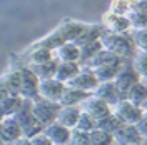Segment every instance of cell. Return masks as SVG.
Here are the masks:
<instances>
[{
	"mask_svg": "<svg viewBox=\"0 0 147 145\" xmlns=\"http://www.w3.org/2000/svg\"><path fill=\"white\" fill-rule=\"evenodd\" d=\"M102 47L105 50H109L112 54H115L117 57H120L122 60H127V58H134V55L137 54V47L134 44V38L132 34H112L104 30V34L100 37Z\"/></svg>",
	"mask_w": 147,
	"mask_h": 145,
	"instance_id": "obj_1",
	"label": "cell"
},
{
	"mask_svg": "<svg viewBox=\"0 0 147 145\" xmlns=\"http://www.w3.org/2000/svg\"><path fill=\"white\" fill-rule=\"evenodd\" d=\"M60 103L59 102H50V100H45L42 97H37L34 100V107H32V113L34 117L44 125H50L57 122V117H59V112H60Z\"/></svg>",
	"mask_w": 147,
	"mask_h": 145,
	"instance_id": "obj_2",
	"label": "cell"
},
{
	"mask_svg": "<svg viewBox=\"0 0 147 145\" xmlns=\"http://www.w3.org/2000/svg\"><path fill=\"white\" fill-rule=\"evenodd\" d=\"M25 64H18L10 67L2 75V97L5 95H20L22 92V67Z\"/></svg>",
	"mask_w": 147,
	"mask_h": 145,
	"instance_id": "obj_3",
	"label": "cell"
},
{
	"mask_svg": "<svg viewBox=\"0 0 147 145\" xmlns=\"http://www.w3.org/2000/svg\"><path fill=\"white\" fill-rule=\"evenodd\" d=\"M140 80H142V79H140V75L136 72V68L132 67V64L124 62L122 67H120L119 73H117V77H115V80H114V83L117 85V89H119L122 99H125L129 90Z\"/></svg>",
	"mask_w": 147,
	"mask_h": 145,
	"instance_id": "obj_4",
	"label": "cell"
},
{
	"mask_svg": "<svg viewBox=\"0 0 147 145\" xmlns=\"http://www.w3.org/2000/svg\"><path fill=\"white\" fill-rule=\"evenodd\" d=\"M112 112H114L124 124H127V125H136L139 120L142 118V115H144L142 107L134 105V103L129 102L127 99L120 100L117 105H114V107H112Z\"/></svg>",
	"mask_w": 147,
	"mask_h": 145,
	"instance_id": "obj_5",
	"label": "cell"
},
{
	"mask_svg": "<svg viewBox=\"0 0 147 145\" xmlns=\"http://www.w3.org/2000/svg\"><path fill=\"white\" fill-rule=\"evenodd\" d=\"M102 25L107 32H112V34H129V32H132V25H130V20H129L127 15L114 13L110 10H107L102 15Z\"/></svg>",
	"mask_w": 147,
	"mask_h": 145,
	"instance_id": "obj_6",
	"label": "cell"
},
{
	"mask_svg": "<svg viewBox=\"0 0 147 145\" xmlns=\"http://www.w3.org/2000/svg\"><path fill=\"white\" fill-rule=\"evenodd\" d=\"M89 23H85V22H80V20H74V18H64L59 25H57V32L60 34V35L64 37L65 42H77L80 35H82L84 32H85V28H87Z\"/></svg>",
	"mask_w": 147,
	"mask_h": 145,
	"instance_id": "obj_7",
	"label": "cell"
},
{
	"mask_svg": "<svg viewBox=\"0 0 147 145\" xmlns=\"http://www.w3.org/2000/svg\"><path fill=\"white\" fill-rule=\"evenodd\" d=\"M100 82L97 80V77L94 75L90 68H85L82 67V70L74 77L72 80H69L65 85L67 87H72V89H77V90H82V92H89V93H94V90L97 89Z\"/></svg>",
	"mask_w": 147,
	"mask_h": 145,
	"instance_id": "obj_8",
	"label": "cell"
},
{
	"mask_svg": "<svg viewBox=\"0 0 147 145\" xmlns=\"http://www.w3.org/2000/svg\"><path fill=\"white\" fill-rule=\"evenodd\" d=\"M80 109H82L84 112H87L89 115H92L95 120H100V118L107 117V115L112 113V105H109L105 100L99 99V97L94 95V93H92L87 100H84L82 103H80Z\"/></svg>",
	"mask_w": 147,
	"mask_h": 145,
	"instance_id": "obj_9",
	"label": "cell"
},
{
	"mask_svg": "<svg viewBox=\"0 0 147 145\" xmlns=\"http://www.w3.org/2000/svg\"><path fill=\"white\" fill-rule=\"evenodd\" d=\"M64 82L57 80V79H47V80H40L38 83V97L50 102H60L62 99V93L65 90Z\"/></svg>",
	"mask_w": 147,
	"mask_h": 145,
	"instance_id": "obj_10",
	"label": "cell"
},
{
	"mask_svg": "<svg viewBox=\"0 0 147 145\" xmlns=\"http://www.w3.org/2000/svg\"><path fill=\"white\" fill-rule=\"evenodd\" d=\"M0 135L3 144H13L24 137V130L13 117H2L0 122Z\"/></svg>",
	"mask_w": 147,
	"mask_h": 145,
	"instance_id": "obj_11",
	"label": "cell"
},
{
	"mask_svg": "<svg viewBox=\"0 0 147 145\" xmlns=\"http://www.w3.org/2000/svg\"><path fill=\"white\" fill-rule=\"evenodd\" d=\"M38 83H40L38 77L25 64L22 67V92H20V95L24 99L35 100L38 97Z\"/></svg>",
	"mask_w": 147,
	"mask_h": 145,
	"instance_id": "obj_12",
	"label": "cell"
},
{
	"mask_svg": "<svg viewBox=\"0 0 147 145\" xmlns=\"http://www.w3.org/2000/svg\"><path fill=\"white\" fill-rule=\"evenodd\" d=\"M44 134L49 137V140L54 145H69L70 144V137H72V130L60 125L59 122H54V124L47 125Z\"/></svg>",
	"mask_w": 147,
	"mask_h": 145,
	"instance_id": "obj_13",
	"label": "cell"
},
{
	"mask_svg": "<svg viewBox=\"0 0 147 145\" xmlns=\"http://www.w3.org/2000/svg\"><path fill=\"white\" fill-rule=\"evenodd\" d=\"M94 95H97L99 99L105 100L109 105H117L122 99V95H120L119 89H117V85L114 83V82H100L99 85H97V89L94 90Z\"/></svg>",
	"mask_w": 147,
	"mask_h": 145,
	"instance_id": "obj_14",
	"label": "cell"
},
{
	"mask_svg": "<svg viewBox=\"0 0 147 145\" xmlns=\"http://www.w3.org/2000/svg\"><path fill=\"white\" fill-rule=\"evenodd\" d=\"M25 58H27V64H47V62L55 60V55L52 50H49L45 47L32 44L25 52Z\"/></svg>",
	"mask_w": 147,
	"mask_h": 145,
	"instance_id": "obj_15",
	"label": "cell"
},
{
	"mask_svg": "<svg viewBox=\"0 0 147 145\" xmlns=\"http://www.w3.org/2000/svg\"><path fill=\"white\" fill-rule=\"evenodd\" d=\"M80 113H82V109L80 105H69V107H60V112H59V117H57V122L64 127L74 130L79 118H80Z\"/></svg>",
	"mask_w": 147,
	"mask_h": 145,
	"instance_id": "obj_16",
	"label": "cell"
},
{
	"mask_svg": "<svg viewBox=\"0 0 147 145\" xmlns=\"http://www.w3.org/2000/svg\"><path fill=\"white\" fill-rule=\"evenodd\" d=\"M125 60H122L120 57H117L115 54H112L109 50H105V48H102L99 54H95L92 57L90 60L87 62L85 65V68H97V67H102V65H114V64H124Z\"/></svg>",
	"mask_w": 147,
	"mask_h": 145,
	"instance_id": "obj_17",
	"label": "cell"
},
{
	"mask_svg": "<svg viewBox=\"0 0 147 145\" xmlns=\"http://www.w3.org/2000/svg\"><path fill=\"white\" fill-rule=\"evenodd\" d=\"M114 138H115V142H119V144H122V145H139L142 142L144 137L139 134V130H137L136 125H127V124H125V125L114 135Z\"/></svg>",
	"mask_w": 147,
	"mask_h": 145,
	"instance_id": "obj_18",
	"label": "cell"
},
{
	"mask_svg": "<svg viewBox=\"0 0 147 145\" xmlns=\"http://www.w3.org/2000/svg\"><path fill=\"white\" fill-rule=\"evenodd\" d=\"M55 57L59 62H79L80 64V47L74 42H65L62 47L55 50Z\"/></svg>",
	"mask_w": 147,
	"mask_h": 145,
	"instance_id": "obj_19",
	"label": "cell"
},
{
	"mask_svg": "<svg viewBox=\"0 0 147 145\" xmlns=\"http://www.w3.org/2000/svg\"><path fill=\"white\" fill-rule=\"evenodd\" d=\"M27 67L38 77V80H47V79H55L57 73V67H59V60L55 58L52 62L47 64H27Z\"/></svg>",
	"mask_w": 147,
	"mask_h": 145,
	"instance_id": "obj_20",
	"label": "cell"
},
{
	"mask_svg": "<svg viewBox=\"0 0 147 145\" xmlns=\"http://www.w3.org/2000/svg\"><path fill=\"white\" fill-rule=\"evenodd\" d=\"M80 70H82V65L79 64V62H59L55 79L67 83L69 80H72Z\"/></svg>",
	"mask_w": 147,
	"mask_h": 145,
	"instance_id": "obj_21",
	"label": "cell"
},
{
	"mask_svg": "<svg viewBox=\"0 0 147 145\" xmlns=\"http://www.w3.org/2000/svg\"><path fill=\"white\" fill-rule=\"evenodd\" d=\"M92 93L89 92H82L77 90V89H72V87H65L64 93H62V99H60V105L62 107H69V105H80L84 100H87Z\"/></svg>",
	"mask_w": 147,
	"mask_h": 145,
	"instance_id": "obj_22",
	"label": "cell"
},
{
	"mask_svg": "<svg viewBox=\"0 0 147 145\" xmlns=\"http://www.w3.org/2000/svg\"><path fill=\"white\" fill-rule=\"evenodd\" d=\"M124 125H125V124H124L114 112H112L110 115H107V117L97 120V128H100V130L107 132V134H110V135H115Z\"/></svg>",
	"mask_w": 147,
	"mask_h": 145,
	"instance_id": "obj_23",
	"label": "cell"
},
{
	"mask_svg": "<svg viewBox=\"0 0 147 145\" xmlns=\"http://www.w3.org/2000/svg\"><path fill=\"white\" fill-rule=\"evenodd\" d=\"M120 67H122V64H114V65H102V67L90 68V70L94 72V75L97 77L99 82H114Z\"/></svg>",
	"mask_w": 147,
	"mask_h": 145,
	"instance_id": "obj_24",
	"label": "cell"
},
{
	"mask_svg": "<svg viewBox=\"0 0 147 145\" xmlns=\"http://www.w3.org/2000/svg\"><path fill=\"white\" fill-rule=\"evenodd\" d=\"M22 100L24 97L22 95H5V97H2V117H12L15 112L18 110V107L22 105Z\"/></svg>",
	"mask_w": 147,
	"mask_h": 145,
	"instance_id": "obj_25",
	"label": "cell"
},
{
	"mask_svg": "<svg viewBox=\"0 0 147 145\" xmlns=\"http://www.w3.org/2000/svg\"><path fill=\"white\" fill-rule=\"evenodd\" d=\"M125 99L129 102H132L134 105H139V107H142L144 105V102L147 100V83L144 80L137 82L130 90H129L127 97Z\"/></svg>",
	"mask_w": 147,
	"mask_h": 145,
	"instance_id": "obj_26",
	"label": "cell"
},
{
	"mask_svg": "<svg viewBox=\"0 0 147 145\" xmlns=\"http://www.w3.org/2000/svg\"><path fill=\"white\" fill-rule=\"evenodd\" d=\"M65 44L64 37L60 35L57 30H52L50 34H47L45 37H42L40 40H37L35 45H40V47H45V48H49V50H52V52H55L59 47H62Z\"/></svg>",
	"mask_w": 147,
	"mask_h": 145,
	"instance_id": "obj_27",
	"label": "cell"
},
{
	"mask_svg": "<svg viewBox=\"0 0 147 145\" xmlns=\"http://www.w3.org/2000/svg\"><path fill=\"white\" fill-rule=\"evenodd\" d=\"M102 48H104V47H102L100 40H95V42H90V44H87V45H82L80 47V65H85L94 55L99 54Z\"/></svg>",
	"mask_w": 147,
	"mask_h": 145,
	"instance_id": "obj_28",
	"label": "cell"
},
{
	"mask_svg": "<svg viewBox=\"0 0 147 145\" xmlns=\"http://www.w3.org/2000/svg\"><path fill=\"white\" fill-rule=\"evenodd\" d=\"M130 64L136 68V72L140 75V79L146 80L147 79V52L137 50V54L134 55V58L130 60Z\"/></svg>",
	"mask_w": 147,
	"mask_h": 145,
	"instance_id": "obj_29",
	"label": "cell"
},
{
	"mask_svg": "<svg viewBox=\"0 0 147 145\" xmlns=\"http://www.w3.org/2000/svg\"><path fill=\"white\" fill-rule=\"evenodd\" d=\"M90 138V145H114L115 144V138L114 135H110L107 132H104L100 128H95L89 134Z\"/></svg>",
	"mask_w": 147,
	"mask_h": 145,
	"instance_id": "obj_30",
	"label": "cell"
},
{
	"mask_svg": "<svg viewBox=\"0 0 147 145\" xmlns=\"http://www.w3.org/2000/svg\"><path fill=\"white\" fill-rule=\"evenodd\" d=\"M97 128V120L89 115L87 112H84L80 113V118H79V122H77V125H75V130H79V132H85V134H90L92 130H95Z\"/></svg>",
	"mask_w": 147,
	"mask_h": 145,
	"instance_id": "obj_31",
	"label": "cell"
},
{
	"mask_svg": "<svg viewBox=\"0 0 147 145\" xmlns=\"http://www.w3.org/2000/svg\"><path fill=\"white\" fill-rule=\"evenodd\" d=\"M137 3V0H112L110 2L109 10L114 13H120V15H127L130 10L134 9V5Z\"/></svg>",
	"mask_w": 147,
	"mask_h": 145,
	"instance_id": "obj_32",
	"label": "cell"
},
{
	"mask_svg": "<svg viewBox=\"0 0 147 145\" xmlns=\"http://www.w3.org/2000/svg\"><path fill=\"white\" fill-rule=\"evenodd\" d=\"M132 30H140L147 28V12H139V10H130L127 13Z\"/></svg>",
	"mask_w": 147,
	"mask_h": 145,
	"instance_id": "obj_33",
	"label": "cell"
},
{
	"mask_svg": "<svg viewBox=\"0 0 147 145\" xmlns=\"http://www.w3.org/2000/svg\"><path fill=\"white\" fill-rule=\"evenodd\" d=\"M132 38L134 44L137 47V50L147 52V28H140V30H132Z\"/></svg>",
	"mask_w": 147,
	"mask_h": 145,
	"instance_id": "obj_34",
	"label": "cell"
},
{
	"mask_svg": "<svg viewBox=\"0 0 147 145\" xmlns=\"http://www.w3.org/2000/svg\"><path fill=\"white\" fill-rule=\"evenodd\" d=\"M69 145H90V138L89 134L85 132H79V130H72V137H70V144Z\"/></svg>",
	"mask_w": 147,
	"mask_h": 145,
	"instance_id": "obj_35",
	"label": "cell"
},
{
	"mask_svg": "<svg viewBox=\"0 0 147 145\" xmlns=\"http://www.w3.org/2000/svg\"><path fill=\"white\" fill-rule=\"evenodd\" d=\"M136 127H137L139 134L144 137V138H147V113H146V112H144L142 118H140L137 124H136Z\"/></svg>",
	"mask_w": 147,
	"mask_h": 145,
	"instance_id": "obj_36",
	"label": "cell"
},
{
	"mask_svg": "<svg viewBox=\"0 0 147 145\" xmlns=\"http://www.w3.org/2000/svg\"><path fill=\"white\" fill-rule=\"evenodd\" d=\"M32 145H54V144L49 140V137L45 134H40V135H37L32 138Z\"/></svg>",
	"mask_w": 147,
	"mask_h": 145,
	"instance_id": "obj_37",
	"label": "cell"
},
{
	"mask_svg": "<svg viewBox=\"0 0 147 145\" xmlns=\"http://www.w3.org/2000/svg\"><path fill=\"white\" fill-rule=\"evenodd\" d=\"M132 10H139V12H147V0H137V3L134 5Z\"/></svg>",
	"mask_w": 147,
	"mask_h": 145,
	"instance_id": "obj_38",
	"label": "cell"
},
{
	"mask_svg": "<svg viewBox=\"0 0 147 145\" xmlns=\"http://www.w3.org/2000/svg\"><path fill=\"white\" fill-rule=\"evenodd\" d=\"M12 145H32V140H30V138H25V137H22V138H18L17 142H13Z\"/></svg>",
	"mask_w": 147,
	"mask_h": 145,
	"instance_id": "obj_39",
	"label": "cell"
},
{
	"mask_svg": "<svg viewBox=\"0 0 147 145\" xmlns=\"http://www.w3.org/2000/svg\"><path fill=\"white\" fill-rule=\"evenodd\" d=\"M142 110H144V112H146V113H147V100H146V102H144V105H142Z\"/></svg>",
	"mask_w": 147,
	"mask_h": 145,
	"instance_id": "obj_40",
	"label": "cell"
},
{
	"mask_svg": "<svg viewBox=\"0 0 147 145\" xmlns=\"http://www.w3.org/2000/svg\"><path fill=\"white\" fill-rule=\"evenodd\" d=\"M140 145H147V138H142V142H140Z\"/></svg>",
	"mask_w": 147,
	"mask_h": 145,
	"instance_id": "obj_41",
	"label": "cell"
},
{
	"mask_svg": "<svg viewBox=\"0 0 147 145\" xmlns=\"http://www.w3.org/2000/svg\"><path fill=\"white\" fill-rule=\"evenodd\" d=\"M114 145H122V144H119V142H115V144H114Z\"/></svg>",
	"mask_w": 147,
	"mask_h": 145,
	"instance_id": "obj_42",
	"label": "cell"
},
{
	"mask_svg": "<svg viewBox=\"0 0 147 145\" xmlns=\"http://www.w3.org/2000/svg\"><path fill=\"white\" fill-rule=\"evenodd\" d=\"M144 82H146V83H147V79H146V80H144Z\"/></svg>",
	"mask_w": 147,
	"mask_h": 145,
	"instance_id": "obj_43",
	"label": "cell"
}]
</instances>
